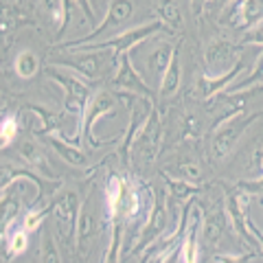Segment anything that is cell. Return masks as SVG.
Returning a JSON list of instances; mask_svg holds the SVG:
<instances>
[{"instance_id":"cell-15","label":"cell","mask_w":263,"mask_h":263,"mask_svg":"<svg viewBox=\"0 0 263 263\" xmlns=\"http://www.w3.org/2000/svg\"><path fill=\"white\" fill-rule=\"evenodd\" d=\"M48 143L55 147V152L60 154L62 158L70 164V167H86V164H88V156L81 152L79 147L66 143V141H62V138H57V136H51V138H48Z\"/></svg>"},{"instance_id":"cell-13","label":"cell","mask_w":263,"mask_h":263,"mask_svg":"<svg viewBox=\"0 0 263 263\" xmlns=\"http://www.w3.org/2000/svg\"><path fill=\"white\" fill-rule=\"evenodd\" d=\"M180 75H182V68H180V51L176 46L174 55H171V62L167 66V70H164V75L160 79V97H174L180 88Z\"/></svg>"},{"instance_id":"cell-14","label":"cell","mask_w":263,"mask_h":263,"mask_svg":"<svg viewBox=\"0 0 263 263\" xmlns=\"http://www.w3.org/2000/svg\"><path fill=\"white\" fill-rule=\"evenodd\" d=\"M174 51H176L174 44L164 42V44H160V46H156L154 51L149 53L147 62H149V75H152V77L162 79L164 70H167V66H169V62H171V55H174Z\"/></svg>"},{"instance_id":"cell-10","label":"cell","mask_w":263,"mask_h":263,"mask_svg":"<svg viewBox=\"0 0 263 263\" xmlns=\"http://www.w3.org/2000/svg\"><path fill=\"white\" fill-rule=\"evenodd\" d=\"M114 105H117L114 97H112L110 92H105V90L97 92L95 97H90V101H88V105H86V112H84V121H81V127H84V136H86L95 147H99V143L95 141V136H92L95 123L101 119V117H105V114L114 112Z\"/></svg>"},{"instance_id":"cell-37","label":"cell","mask_w":263,"mask_h":263,"mask_svg":"<svg viewBox=\"0 0 263 263\" xmlns=\"http://www.w3.org/2000/svg\"><path fill=\"white\" fill-rule=\"evenodd\" d=\"M215 3H219V5H224V3H228V0H215Z\"/></svg>"},{"instance_id":"cell-6","label":"cell","mask_w":263,"mask_h":263,"mask_svg":"<svg viewBox=\"0 0 263 263\" xmlns=\"http://www.w3.org/2000/svg\"><path fill=\"white\" fill-rule=\"evenodd\" d=\"M162 147V123H160V114L158 110H152L141 127L136 132V141H134V149L141 156L143 160H154L160 154Z\"/></svg>"},{"instance_id":"cell-25","label":"cell","mask_w":263,"mask_h":263,"mask_svg":"<svg viewBox=\"0 0 263 263\" xmlns=\"http://www.w3.org/2000/svg\"><path fill=\"white\" fill-rule=\"evenodd\" d=\"M167 182H169L171 193H174L176 197H189V195H193L197 191V184L191 182V180H184V178H169Z\"/></svg>"},{"instance_id":"cell-33","label":"cell","mask_w":263,"mask_h":263,"mask_svg":"<svg viewBox=\"0 0 263 263\" xmlns=\"http://www.w3.org/2000/svg\"><path fill=\"white\" fill-rule=\"evenodd\" d=\"M13 180V174H11V169H7V167H0V191L9 184Z\"/></svg>"},{"instance_id":"cell-22","label":"cell","mask_w":263,"mask_h":263,"mask_svg":"<svg viewBox=\"0 0 263 263\" xmlns=\"http://www.w3.org/2000/svg\"><path fill=\"white\" fill-rule=\"evenodd\" d=\"M40 248H42V261L46 263H60L62 261V254H60V248L55 243V237L51 235V230H42V239H40Z\"/></svg>"},{"instance_id":"cell-1","label":"cell","mask_w":263,"mask_h":263,"mask_svg":"<svg viewBox=\"0 0 263 263\" xmlns=\"http://www.w3.org/2000/svg\"><path fill=\"white\" fill-rule=\"evenodd\" d=\"M263 112H254V114H248V112H228L221 123L215 129V136H213V143H211V154L215 160H224L228 158L230 154L235 152L237 143L239 138L243 136V132L248 129V125L252 121H257Z\"/></svg>"},{"instance_id":"cell-34","label":"cell","mask_w":263,"mask_h":263,"mask_svg":"<svg viewBox=\"0 0 263 263\" xmlns=\"http://www.w3.org/2000/svg\"><path fill=\"white\" fill-rule=\"evenodd\" d=\"M243 189H250V191H257L263 193V171H261V178L252 180V182H243Z\"/></svg>"},{"instance_id":"cell-3","label":"cell","mask_w":263,"mask_h":263,"mask_svg":"<svg viewBox=\"0 0 263 263\" xmlns=\"http://www.w3.org/2000/svg\"><path fill=\"white\" fill-rule=\"evenodd\" d=\"M53 219L57 228V239L66 248L77 246V219H79V195L75 191H66L53 206Z\"/></svg>"},{"instance_id":"cell-20","label":"cell","mask_w":263,"mask_h":263,"mask_svg":"<svg viewBox=\"0 0 263 263\" xmlns=\"http://www.w3.org/2000/svg\"><path fill=\"white\" fill-rule=\"evenodd\" d=\"M164 226H167V211H164L162 202L158 200V204L154 206L152 215H149V224H147V230L143 233L145 239H154L158 233H162Z\"/></svg>"},{"instance_id":"cell-2","label":"cell","mask_w":263,"mask_h":263,"mask_svg":"<svg viewBox=\"0 0 263 263\" xmlns=\"http://www.w3.org/2000/svg\"><path fill=\"white\" fill-rule=\"evenodd\" d=\"M46 75L53 81H57L60 86H64V110L72 114V117H77V123L81 125L86 105L90 101V86L84 79L77 77V72L75 75H68V72H62V70L53 68V66L46 68Z\"/></svg>"},{"instance_id":"cell-32","label":"cell","mask_w":263,"mask_h":263,"mask_svg":"<svg viewBox=\"0 0 263 263\" xmlns=\"http://www.w3.org/2000/svg\"><path fill=\"white\" fill-rule=\"evenodd\" d=\"M184 132L191 136H197L200 134V123H197V119L193 117V114H189V117L184 119Z\"/></svg>"},{"instance_id":"cell-11","label":"cell","mask_w":263,"mask_h":263,"mask_svg":"<svg viewBox=\"0 0 263 263\" xmlns=\"http://www.w3.org/2000/svg\"><path fill=\"white\" fill-rule=\"evenodd\" d=\"M112 51L108 53H99V48H97V53H84V55H72V57H66V60H60L57 64L60 66H66V68H70L72 72H77V75L81 77H88V79H97V77H101L103 75V60L105 57H110ZM114 57V55H112Z\"/></svg>"},{"instance_id":"cell-27","label":"cell","mask_w":263,"mask_h":263,"mask_svg":"<svg viewBox=\"0 0 263 263\" xmlns=\"http://www.w3.org/2000/svg\"><path fill=\"white\" fill-rule=\"evenodd\" d=\"M40 3H42V9L51 15L53 20H57V22L64 20V15H66L64 3H66V0H40Z\"/></svg>"},{"instance_id":"cell-5","label":"cell","mask_w":263,"mask_h":263,"mask_svg":"<svg viewBox=\"0 0 263 263\" xmlns=\"http://www.w3.org/2000/svg\"><path fill=\"white\" fill-rule=\"evenodd\" d=\"M162 29H167V27H164V22H162V20H156V22L141 24V27H132V29H127V31L119 33V35L108 37L105 42H99V44H84V46H88V48H108V51H112L114 60H117L119 55L129 53V48H132V46H136V44L145 42L147 37H152L154 33H158V31H162Z\"/></svg>"},{"instance_id":"cell-35","label":"cell","mask_w":263,"mask_h":263,"mask_svg":"<svg viewBox=\"0 0 263 263\" xmlns=\"http://www.w3.org/2000/svg\"><path fill=\"white\" fill-rule=\"evenodd\" d=\"M75 3L84 9V13L88 15V18H92V7H90V0H75Z\"/></svg>"},{"instance_id":"cell-21","label":"cell","mask_w":263,"mask_h":263,"mask_svg":"<svg viewBox=\"0 0 263 263\" xmlns=\"http://www.w3.org/2000/svg\"><path fill=\"white\" fill-rule=\"evenodd\" d=\"M263 81V55L259 57V62H257V66H254V70L250 72L248 77H246L241 84H233V86H228V88H224L219 95H235L237 90H248V88H254L257 84H261Z\"/></svg>"},{"instance_id":"cell-4","label":"cell","mask_w":263,"mask_h":263,"mask_svg":"<svg viewBox=\"0 0 263 263\" xmlns=\"http://www.w3.org/2000/svg\"><path fill=\"white\" fill-rule=\"evenodd\" d=\"M241 46H237L228 40H213L204 48V68H206L209 77H219L226 75L239 64Z\"/></svg>"},{"instance_id":"cell-23","label":"cell","mask_w":263,"mask_h":263,"mask_svg":"<svg viewBox=\"0 0 263 263\" xmlns=\"http://www.w3.org/2000/svg\"><path fill=\"white\" fill-rule=\"evenodd\" d=\"M178 174L180 178L191 180V182H200L202 180V164L197 162L191 156H184V158L178 160Z\"/></svg>"},{"instance_id":"cell-26","label":"cell","mask_w":263,"mask_h":263,"mask_svg":"<svg viewBox=\"0 0 263 263\" xmlns=\"http://www.w3.org/2000/svg\"><path fill=\"white\" fill-rule=\"evenodd\" d=\"M15 27V11L11 5L0 0V33H9Z\"/></svg>"},{"instance_id":"cell-12","label":"cell","mask_w":263,"mask_h":263,"mask_svg":"<svg viewBox=\"0 0 263 263\" xmlns=\"http://www.w3.org/2000/svg\"><path fill=\"white\" fill-rule=\"evenodd\" d=\"M95 235H97V211L92 206V202L88 200L79 209V219H77V246L81 252L90 246Z\"/></svg>"},{"instance_id":"cell-18","label":"cell","mask_w":263,"mask_h":263,"mask_svg":"<svg viewBox=\"0 0 263 263\" xmlns=\"http://www.w3.org/2000/svg\"><path fill=\"white\" fill-rule=\"evenodd\" d=\"M13 68H15V72H18V77L31 79L40 68V60L33 51H22V53H18V57H15Z\"/></svg>"},{"instance_id":"cell-28","label":"cell","mask_w":263,"mask_h":263,"mask_svg":"<svg viewBox=\"0 0 263 263\" xmlns=\"http://www.w3.org/2000/svg\"><path fill=\"white\" fill-rule=\"evenodd\" d=\"M27 246H29V237L24 230H18L15 235L9 237V257H15V254H20L27 250Z\"/></svg>"},{"instance_id":"cell-29","label":"cell","mask_w":263,"mask_h":263,"mask_svg":"<svg viewBox=\"0 0 263 263\" xmlns=\"http://www.w3.org/2000/svg\"><path fill=\"white\" fill-rule=\"evenodd\" d=\"M15 134H18V121H15L13 117L5 119L3 125H0V143H3V145L11 143L15 138Z\"/></svg>"},{"instance_id":"cell-31","label":"cell","mask_w":263,"mask_h":263,"mask_svg":"<svg viewBox=\"0 0 263 263\" xmlns=\"http://www.w3.org/2000/svg\"><path fill=\"white\" fill-rule=\"evenodd\" d=\"M44 215H46V209H42V211H35V213H29L27 219H24V230H27V233H31V230L40 228V224H42Z\"/></svg>"},{"instance_id":"cell-16","label":"cell","mask_w":263,"mask_h":263,"mask_svg":"<svg viewBox=\"0 0 263 263\" xmlns=\"http://www.w3.org/2000/svg\"><path fill=\"white\" fill-rule=\"evenodd\" d=\"M226 230V213L215 209L213 213H209L206 221H204V239L206 243H217L221 239V235H224Z\"/></svg>"},{"instance_id":"cell-36","label":"cell","mask_w":263,"mask_h":263,"mask_svg":"<svg viewBox=\"0 0 263 263\" xmlns=\"http://www.w3.org/2000/svg\"><path fill=\"white\" fill-rule=\"evenodd\" d=\"M204 3H206V0H193V7H195V11H197V9H200V7H202Z\"/></svg>"},{"instance_id":"cell-8","label":"cell","mask_w":263,"mask_h":263,"mask_svg":"<svg viewBox=\"0 0 263 263\" xmlns=\"http://www.w3.org/2000/svg\"><path fill=\"white\" fill-rule=\"evenodd\" d=\"M132 13H134V3H132V0H112L110 7H108V11H105V18L101 20V24H99V27L92 33H88L86 37H79L77 42H72L70 46H75V44L77 46H84L88 42H95V40L99 35H103L105 31L121 27V24L125 22Z\"/></svg>"},{"instance_id":"cell-19","label":"cell","mask_w":263,"mask_h":263,"mask_svg":"<svg viewBox=\"0 0 263 263\" xmlns=\"http://www.w3.org/2000/svg\"><path fill=\"white\" fill-rule=\"evenodd\" d=\"M158 15L164 22V27H171L176 31L182 29V11H180V7L174 3V0H160L158 3Z\"/></svg>"},{"instance_id":"cell-30","label":"cell","mask_w":263,"mask_h":263,"mask_svg":"<svg viewBox=\"0 0 263 263\" xmlns=\"http://www.w3.org/2000/svg\"><path fill=\"white\" fill-rule=\"evenodd\" d=\"M243 42H250V44H263V18H261L257 24H252L250 31L246 33Z\"/></svg>"},{"instance_id":"cell-17","label":"cell","mask_w":263,"mask_h":263,"mask_svg":"<svg viewBox=\"0 0 263 263\" xmlns=\"http://www.w3.org/2000/svg\"><path fill=\"white\" fill-rule=\"evenodd\" d=\"M18 213H20V197L18 195H7L5 200L0 202V237L13 224Z\"/></svg>"},{"instance_id":"cell-7","label":"cell","mask_w":263,"mask_h":263,"mask_svg":"<svg viewBox=\"0 0 263 263\" xmlns=\"http://www.w3.org/2000/svg\"><path fill=\"white\" fill-rule=\"evenodd\" d=\"M121 62H119V70L117 75H114L112 84L117 90H123V92H129L132 97H141V99H152V88L145 84V79L138 75L136 68L132 66V60L127 53L119 55Z\"/></svg>"},{"instance_id":"cell-24","label":"cell","mask_w":263,"mask_h":263,"mask_svg":"<svg viewBox=\"0 0 263 263\" xmlns=\"http://www.w3.org/2000/svg\"><path fill=\"white\" fill-rule=\"evenodd\" d=\"M20 156L24 160H27V164H33V167H37V164L44 162V156H42V149L33 143V141H24L20 143Z\"/></svg>"},{"instance_id":"cell-9","label":"cell","mask_w":263,"mask_h":263,"mask_svg":"<svg viewBox=\"0 0 263 263\" xmlns=\"http://www.w3.org/2000/svg\"><path fill=\"white\" fill-rule=\"evenodd\" d=\"M263 18V0H235L226 11L224 22L233 29H250Z\"/></svg>"}]
</instances>
